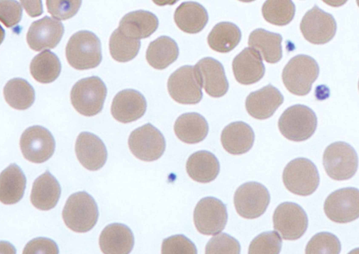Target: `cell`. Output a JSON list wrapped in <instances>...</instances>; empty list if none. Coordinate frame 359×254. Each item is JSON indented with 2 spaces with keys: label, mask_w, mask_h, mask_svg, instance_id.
<instances>
[{
  "label": "cell",
  "mask_w": 359,
  "mask_h": 254,
  "mask_svg": "<svg viewBox=\"0 0 359 254\" xmlns=\"http://www.w3.org/2000/svg\"><path fill=\"white\" fill-rule=\"evenodd\" d=\"M99 245L102 252L106 254H128L133 248V234L126 225L112 223L102 231Z\"/></svg>",
  "instance_id": "7402d4cb"
},
{
  "label": "cell",
  "mask_w": 359,
  "mask_h": 254,
  "mask_svg": "<svg viewBox=\"0 0 359 254\" xmlns=\"http://www.w3.org/2000/svg\"><path fill=\"white\" fill-rule=\"evenodd\" d=\"M64 30L60 21L45 16L31 24L27 33V42L35 51L53 48L60 41Z\"/></svg>",
  "instance_id": "e0dca14e"
},
{
  "label": "cell",
  "mask_w": 359,
  "mask_h": 254,
  "mask_svg": "<svg viewBox=\"0 0 359 254\" xmlns=\"http://www.w3.org/2000/svg\"><path fill=\"white\" fill-rule=\"evenodd\" d=\"M128 147L137 159L153 161L158 159L164 153L165 140L160 131L149 123L135 129L130 134Z\"/></svg>",
  "instance_id": "ba28073f"
},
{
  "label": "cell",
  "mask_w": 359,
  "mask_h": 254,
  "mask_svg": "<svg viewBox=\"0 0 359 254\" xmlns=\"http://www.w3.org/2000/svg\"><path fill=\"white\" fill-rule=\"evenodd\" d=\"M81 4V1H46L48 13L57 20L73 17L78 12Z\"/></svg>",
  "instance_id": "60d3db41"
},
{
  "label": "cell",
  "mask_w": 359,
  "mask_h": 254,
  "mask_svg": "<svg viewBox=\"0 0 359 254\" xmlns=\"http://www.w3.org/2000/svg\"><path fill=\"white\" fill-rule=\"evenodd\" d=\"M283 182L290 192L299 196H309L318 188L320 178L316 166L311 160L297 158L285 167Z\"/></svg>",
  "instance_id": "8992f818"
},
{
  "label": "cell",
  "mask_w": 359,
  "mask_h": 254,
  "mask_svg": "<svg viewBox=\"0 0 359 254\" xmlns=\"http://www.w3.org/2000/svg\"><path fill=\"white\" fill-rule=\"evenodd\" d=\"M29 70L36 81L41 83H49L59 76L61 64L55 54L45 50L32 60Z\"/></svg>",
  "instance_id": "d6a6232c"
},
{
  "label": "cell",
  "mask_w": 359,
  "mask_h": 254,
  "mask_svg": "<svg viewBox=\"0 0 359 254\" xmlns=\"http://www.w3.org/2000/svg\"><path fill=\"white\" fill-rule=\"evenodd\" d=\"M5 36V32L4 29L0 26V44L2 43Z\"/></svg>",
  "instance_id": "f6af8a7d"
},
{
  "label": "cell",
  "mask_w": 359,
  "mask_h": 254,
  "mask_svg": "<svg viewBox=\"0 0 359 254\" xmlns=\"http://www.w3.org/2000/svg\"><path fill=\"white\" fill-rule=\"evenodd\" d=\"M358 159L355 150L344 142H336L324 151L323 164L326 173L335 180L352 178L358 169Z\"/></svg>",
  "instance_id": "52a82bcc"
},
{
  "label": "cell",
  "mask_w": 359,
  "mask_h": 254,
  "mask_svg": "<svg viewBox=\"0 0 359 254\" xmlns=\"http://www.w3.org/2000/svg\"><path fill=\"white\" fill-rule=\"evenodd\" d=\"M241 39V32L239 27L229 22H222L215 25L207 39L211 49L223 53L232 51Z\"/></svg>",
  "instance_id": "1f68e13d"
},
{
  "label": "cell",
  "mask_w": 359,
  "mask_h": 254,
  "mask_svg": "<svg viewBox=\"0 0 359 254\" xmlns=\"http://www.w3.org/2000/svg\"><path fill=\"white\" fill-rule=\"evenodd\" d=\"M174 20L183 32L196 34L201 32L208 21L205 8L196 2L187 1L181 4L175 10Z\"/></svg>",
  "instance_id": "83f0119b"
},
{
  "label": "cell",
  "mask_w": 359,
  "mask_h": 254,
  "mask_svg": "<svg viewBox=\"0 0 359 254\" xmlns=\"http://www.w3.org/2000/svg\"><path fill=\"white\" fill-rule=\"evenodd\" d=\"M60 194L59 182L48 171H46L34 180L30 200L35 208L48 210L56 206Z\"/></svg>",
  "instance_id": "d4e9b609"
},
{
  "label": "cell",
  "mask_w": 359,
  "mask_h": 254,
  "mask_svg": "<svg viewBox=\"0 0 359 254\" xmlns=\"http://www.w3.org/2000/svg\"><path fill=\"white\" fill-rule=\"evenodd\" d=\"M179 55L176 42L167 36H161L151 41L146 51V60L152 67L163 69L174 62Z\"/></svg>",
  "instance_id": "4dcf8cb0"
},
{
  "label": "cell",
  "mask_w": 359,
  "mask_h": 254,
  "mask_svg": "<svg viewBox=\"0 0 359 254\" xmlns=\"http://www.w3.org/2000/svg\"><path fill=\"white\" fill-rule=\"evenodd\" d=\"M158 26V20L154 13L138 10L125 15L120 20L118 29L128 37L140 40L151 36Z\"/></svg>",
  "instance_id": "603a6c76"
},
{
  "label": "cell",
  "mask_w": 359,
  "mask_h": 254,
  "mask_svg": "<svg viewBox=\"0 0 359 254\" xmlns=\"http://www.w3.org/2000/svg\"><path fill=\"white\" fill-rule=\"evenodd\" d=\"M161 253L163 254H195L197 250L194 243L184 235L177 234L163 241Z\"/></svg>",
  "instance_id": "ab89813d"
},
{
  "label": "cell",
  "mask_w": 359,
  "mask_h": 254,
  "mask_svg": "<svg viewBox=\"0 0 359 254\" xmlns=\"http://www.w3.org/2000/svg\"><path fill=\"white\" fill-rule=\"evenodd\" d=\"M4 96L9 106L15 109L25 110L34 103L35 92L26 80L14 78L6 83Z\"/></svg>",
  "instance_id": "836d02e7"
},
{
  "label": "cell",
  "mask_w": 359,
  "mask_h": 254,
  "mask_svg": "<svg viewBox=\"0 0 359 254\" xmlns=\"http://www.w3.org/2000/svg\"><path fill=\"white\" fill-rule=\"evenodd\" d=\"M26 178L20 167L11 164L0 173V201L14 204L23 196Z\"/></svg>",
  "instance_id": "f546056e"
},
{
  "label": "cell",
  "mask_w": 359,
  "mask_h": 254,
  "mask_svg": "<svg viewBox=\"0 0 359 254\" xmlns=\"http://www.w3.org/2000/svg\"><path fill=\"white\" fill-rule=\"evenodd\" d=\"M241 251L239 242L231 236L222 233L210 239L205 246V253L208 254H238Z\"/></svg>",
  "instance_id": "f35d334b"
},
{
  "label": "cell",
  "mask_w": 359,
  "mask_h": 254,
  "mask_svg": "<svg viewBox=\"0 0 359 254\" xmlns=\"http://www.w3.org/2000/svg\"><path fill=\"white\" fill-rule=\"evenodd\" d=\"M147 101L144 97L134 89H125L114 98L111 113L119 122L126 123L141 118L145 113Z\"/></svg>",
  "instance_id": "d6986e66"
},
{
  "label": "cell",
  "mask_w": 359,
  "mask_h": 254,
  "mask_svg": "<svg viewBox=\"0 0 359 254\" xmlns=\"http://www.w3.org/2000/svg\"><path fill=\"white\" fill-rule=\"evenodd\" d=\"M174 131L183 142L196 144L203 141L207 136L208 124L205 119L198 113H185L175 121Z\"/></svg>",
  "instance_id": "4316f807"
},
{
  "label": "cell",
  "mask_w": 359,
  "mask_h": 254,
  "mask_svg": "<svg viewBox=\"0 0 359 254\" xmlns=\"http://www.w3.org/2000/svg\"><path fill=\"white\" fill-rule=\"evenodd\" d=\"M75 152L81 164L89 171L100 169L107 159V151L102 140L88 132H82L78 135Z\"/></svg>",
  "instance_id": "ac0fdd59"
},
{
  "label": "cell",
  "mask_w": 359,
  "mask_h": 254,
  "mask_svg": "<svg viewBox=\"0 0 359 254\" xmlns=\"http://www.w3.org/2000/svg\"><path fill=\"white\" fill-rule=\"evenodd\" d=\"M22 9L15 1H0V21L7 27L17 25L22 18Z\"/></svg>",
  "instance_id": "b9f144b4"
},
{
  "label": "cell",
  "mask_w": 359,
  "mask_h": 254,
  "mask_svg": "<svg viewBox=\"0 0 359 254\" xmlns=\"http://www.w3.org/2000/svg\"><path fill=\"white\" fill-rule=\"evenodd\" d=\"M282 246V239L276 231L266 232L257 236L250 243V254H278Z\"/></svg>",
  "instance_id": "74e56055"
},
{
  "label": "cell",
  "mask_w": 359,
  "mask_h": 254,
  "mask_svg": "<svg viewBox=\"0 0 359 254\" xmlns=\"http://www.w3.org/2000/svg\"><path fill=\"white\" fill-rule=\"evenodd\" d=\"M255 133L252 128L243 121H235L227 125L221 133V143L229 154L240 155L252 147Z\"/></svg>",
  "instance_id": "cb8c5ba5"
},
{
  "label": "cell",
  "mask_w": 359,
  "mask_h": 254,
  "mask_svg": "<svg viewBox=\"0 0 359 254\" xmlns=\"http://www.w3.org/2000/svg\"><path fill=\"white\" fill-rule=\"evenodd\" d=\"M228 219L224 203L212 196L201 199L194 211V222L198 232L205 235H215L225 227Z\"/></svg>",
  "instance_id": "30bf717a"
},
{
  "label": "cell",
  "mask_w": 359,
  "mask_h": 254,
  "mask_svg": "<svg viewBox=\"0 0 359 254\" xmlns=\"http://www.w3.org/2000/svg\"><path fill=\"white\" fill-rule=\"evenodd\" d=\"M168 91L170 97L183 105H195L203 97L201 86L195 76L194 68L185 65L175 70L168 78Z\"/></svg>",
  "instance_id": "9a60e30c"
},
{
  "label": "cell",
  "mask_w": 359,
  "mask_h": 254,
  "mask_svg": "<svg viewBox=\"0 0 359 254\" xmlns=\"http://www.w3.org/2000/svg\"><path fill=\"white\" fill-rule=\"evenodd\" d=\"M264 18L269 23L283 26L289 24L295 13V6L290 0H268L262 8Z\"/></svg>",
  "instance_id": "d590c367"
},
{
  "label": "cell",
  "mask_w": 359,
  "mask_h": 254,
  "mask_svg": "<svg viewBox=\"0 0 359 254\" xmlns=\"http://www.w3.org/2000/svg\"><path fill=\"white\" fill-rule=\"evenodd\" d=\"M62 215L68 228L75 232L84 233L95 225L99 213L94 199L86 192H79L68 198Z\"/></svg>",
  "instance_id": "7a4b0ae2"
},
{
  "label": "cell",
  "mask_w": 359,
  "mask_h": 254,
  "mask_svg": "<svg viewBox=\"0 0 359 254\" xmlns=\"http://www.w3.org/2000/svg\"><path fill=\"white\" fill-rule=\"evenodd\" d=\"M65 54L69 65L76 69L95 68L102 61L100 41L91 32L79 31L69 39Z\"/></svg>",
  "instance_id": "6da1fadb"
},
{
  "label": "cell",
  "mask_w": 359,
  "mask_h": 254,
  "mask_svg": "<svg viewBox=\"0 0 359 254\" xmlns=\"http://www.w3.org/2000/svg\"><path fill=\"white\" fill-rule=\"evenodd\" d=\"M186 170L189 177L201 183L214 180L219 172V163L210 152L201 150L192 154L187 159Z\"/></svg>",
  "instance_id": "484cf974"
},
{
  "label": "cell",
  "mask_w": 359,
  "mask_h": 254,
  "mask_svg": "<svg viewBox=\"0 0 359 254\" xmlns=\"http://www.w3.org/2000/svg\"><path fill=\"white\" fill-rule=\"evenodd\" d=\"M300 30L308 41L313 44H324L335 35L337 23L334 17L314 6L304 15Z\"/></svg>",
  "instance_id": "5bb4252c"
},
{
  "label": "cell",
  "mask_w": 359,
  "mask_h": 254,
  "mask_svg": "<svg viewBox=\"0 0 359 254\" xmlns=\"http://www.w3.org/2000/svg\"><path fill=\"white\" fill-rule=\"evenodd\" d=\"M56 243L46 238H37L30 241L25 247L23 253H58Z\"/></svg>",
  "instance_id": "7bdbcfd3"
},
{
  "label": "cell",
  "mask_w": 359,
  "mask_h": 254,
  "mask_svg": "<svg viewBox=\"0 0 359 254\" xmlns=\"http://www.w3.org/2000/svg\"><path fill=\"white\" fill-rule=\"evenodd\" d=\"M278 126L287 139L302 142L310 138L317 127L314 112L304 105H294L286 109L280 116Z\"/></svg>",
  "instance_id": "5b68a950"
},
{
  "label": "cell",
  "mask_w": 359,
  "mask_h": 254,
  "mask_svg": "<svg viewBox=\"0 0 359 254\" xmlns=\"http://www.w3.org/2000/svg\"><path fill=\"white\" fill-rule=\"evenodd\" d=\"M319 74L317 62L307 55H297L291 58L282 72L283 82L292 94L303 96L311 89Z\"/></svg>",
  "instance_id": "3957f363"
},
{
  "label": "cell",
  "mask_w": 359,
  "mask_h": 254,
  "mask_svg": "<svg viewBox=\"0 0 359 254\" xmlns=\"http://www.w3.org/2000/svg\"><path fill=\"white\" fill-rule=\"evenodd\" d=\"M109 46L112 58L120 62H126L137 56L140 41L123 35L116 29L110 36Z\"/></svg>",
  "instance_id": "e575fe53"
},
{
  "label": "cell",
  "mask_w": 359,
  "mask_h": 254,
  "mask_svg": "<svg viewBox=\"0 0 359 254\" xmlns=\"http://www.w3.org/2000/svg\"><path fill=\"white\" fill-rule=\"evenodd\" d=\"M341 243L338 238L329 232H320L314 235L306 245L307 254H338Z\"/></svg>",
  "instance_id": "8d00e7d4"
},
{
  "label": "cell",
  "mask_w": 359,
  "mask_h": 254,
  "mask_svg": "<svg viewBox=\"0 0 359 254\" xmlns=\"http://www.w3.org/2000/svg\"><path fill=\"white\" fill-rule=\"evenodd\" d=\"M282 39L279 34L259 28L250 33L248 45L255 49L266 62L273 64L282 58Z\"/></svg>",
  "instance_id": "f1b7e54d"
},
{
  "label": "cell",
  "mask_w": 359,
  "mask_h": 254,
  "mask_svg": "<svg viewBox=\"0 0 359 254\" xmlns=\"http://www.w3.org/2000/svg\"><path fill=\"white\" fill-rule=\"evenodd\" d=\"M273 222L274 229L285 240L299 239L308 227L306 212L292 202H283L277 206L273 215Z\"/></svg>",
  "instance_id": "8fae6325"
},
{
  "label": "cell",
  "mask_w": 359,
  "mask_h": 254,
  "mask_svg": "<svg viewBox=\"0 0 359 254\" xmlns=\"http://www.w3.org/2000/svg\"><path fill=\"white\" fill-rule=\"evenodd\" d=\"M327 217L337 223H348L359 217V191L348 187L331 193L324 203Z\"/></svg>",
  "instance_id": "4fadbf2b"
},
{
  "label": "cell",
  "mask_w": 359,
  "mask_h": 254,
  "mask_svg": "<svg viewBox=\"0 0 359 254\" xmlns=\"http://www.w3.org/2000/svg\"><path fill=\"white\" fill-rule=\"evenodd\" d=\"M283 100L284 98L280 92L271 84H269L248 95L245 108L253 118L266 119L274 114Z\"/></svg>",
  "instance_id": "ffe728a7"
},
{
  "label": "cell",
  "mask_w": 359,
  "mask_h": 254,
  "mask_svg": "<svg viewBox=\"0 0 359 254\" xmlns=\"http://www.w3.org/2000/svg\"><path fill=\"white\" fill-rule=\"evenodd\" d=\"M270 202L268 189L262 184L250 182L241 185L233 196L234 206L238 214L246 219L260 217Z\"/></svg>",
  "instance_id": "9c48e42d"
},
{
  "label": "cell",
  "mask_w": 359,
  "mask_h": 254,
  "mask_svg": "<svg viewBox=\"0 0 359 254\" xmlns=\"http://www.w3.org/2000/svg\"><path fill=\"white\" fill-rule=\"evenodd\" d=\"M107 92V87L100 78L86 77L73 86L70 93L71 102L79 114L95 116L102 109Z\"/></svg>",
  "instance_id": "277c9868"
},
{
  "label": "cell",
  "mask_w": 359,
  "mask_h": 254,
  "mask_svg": "<svg viewBox=\"0 0 359 254\" xmlns=\"http://www.w3.org/2000/svg\"><path fill=\"white\" fill-rule=\"evenodd\" d=\"M193 68L198 82L210 96L220 98L226 93L229 83L221 62L206 57L200 60Z\"/></svg>",
  "instance_id": "2e32d148"
},
{
  "label": "cell",
  "mask_w": 359,
  "mask_h": 254,
  "mask_svg": "<svg viewBox=\"0 0 359 254\" xmlns=\"http://www.w3.org/2000/svg\"><path fill=\"white\" fill-rule=\"evenodd\" d=\"M20 147L28 161L40 163L49 159L55 151V140L50 132L40 126L27 128L22 133Z\"/></svg>",
  "instance_id": "7c38bea8"
},
{
  "label": "cell",
  "mask_w": 359,
  "mask_h": 254,
  "mask_svg": "<svg viewBox=\"0 0 359 254\" xmlns=\"http://www.w3.org/2000/svg\"><path fill=\"white\" fill-rule=\"evenodd\" d=\"M22 5L27 13L32 17L40 15L42 13V6L41 1H21Z\"/></svg>",
  "instance_id": "ee69618b"
},
{
  "label": "cell",
  "mask_w": 359,
  "mask_h": 254,
  "mask_svg": "<svg viewBox=\"0 0 359 254\" xmlns=\"http://www.w3.org/2000/svg\"><path fill=\"white\" fill-rule=\"evenodd\" d=\"M236 80L243 85L259 81L264 75L265 67L260 54L252 48H245L232 62Z\"/></svg>",
  "instance_id": "44dd1931"
}]
</instances>
